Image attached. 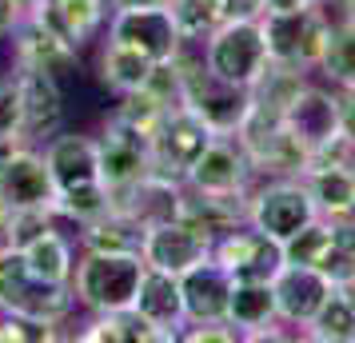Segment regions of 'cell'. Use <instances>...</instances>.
I'll list each match as a JSON object with an SVG mask.
<instances>
[{
  "label": "cell",
  "mask_w": 355,
  "mask_h": 343,
  "mask_svg": "<svg viewBox=\"0 0 355 343\" xmlns=\"http://www.w3.org/2000/svg\"><path fill=\"white\" fill-rule=\"evenodd\" d=\"M8 220H12V204L0 196V244L8 240Z\"/></svg>",
  "instance_id": "cell-41"
},
{
  "label": "cell",
  "mask_w": 355,
  "mask_h": 343,
  "mask_svg": "<svg viewBox=\"0 0 355 343\" xmlns=\"http://www.w3.org/2000/svg\"><path fill=\"white\" fill-rule=\"evenodd\" d=\"M0 311H17L64 327L76 315V292L72 283L36 276L20 247L0 244Z\"/></svg>",
  "instance_id": "cell-2"
},
{
  "label": "cell",
  "mask_w": 355,
  "mask_h": 343,
  "mask_svg": "<svg viewBox=\"0 0 355 343\" xmlns=\"http://www.w3.org/2000/svg\"><path fill=\"white\" fill-rule=\"evenodd\" d=\"M227 319L243 331V340H279L272 279H236L227 299Z\"/></svg>",
  "instance_id": "cell-21"
},
{
  "label": "cell",
  "mask_w": 355,
  "mask_h": 343,
  "mask_svg": "<svg viewBox=\"0 0 355 343\" xmlns=\"http://www.w3.org/2000/svg\"><path fill=\"white\" fill-rule=\"evenodd\" d=\"M272 292L279 324L304 331L311 324V315L320 311V304L327 299V292H331V279L315 267H304V263H284L272 276Z\"/></svg>",
  "instance_id": "cell-15"
},
{
  "label": "cell",
  "mask_w": 355,
  "mask_h": 343,
  "mask_svg": "<svg viewBox=\"0 0 355 343\" xmlns=\"http://www.w3.org/2000/svg\"><path fill=\"white\" fill-rule=\"evenodd\" d=\"M300 335L315 343H355V283H331L327 299Z\"/></svg>",
  "instance_id": "cell-26"
},
{
  "label": "cell",
  "mask_w": 355,
  "mask_h": 343,
  "mask_svg": "<svg viewBox=\"0 0 355 343\" xmlns=\"http://www.w3.org/2000/svg\"><path fill=\"white\" fill-rule=\"evenodd\" d=\"M315 200L300 176H259L252 184V204H248V224L268 231L272 240H291L300 228L315 220Z\"/></svg>",
  "instance_id": "cell-6"
},
{
  "label": "cell",
  "mask_w": 355,
  "mask_h": 343,
  "mask_svg": "<svg viewBox=\"0 0 355 343\" xmlns=\"http://www.w3.org/2000/svg\"><path fill=\"white\" fill-rule=\"evenodd\" d=\"M352 172H355V164H352Z\"/></svg>",
  "instance_id": "cell-46"
},
{
  "label": "cell",
  "mask_w": 355,
  "mask_h": 343,
  "mask_svg": "<svg viewBox=\"0 0 355 343\" xmlns=\"http://www.w3.org/2000/svg\"><path fill=\"white\" fill-rule=\"evenodd\" d=\"M140 276H144L140 252H80L72 267L76 308H84L88 315L132 308L140 292Z\"/></svg>",
  "instance_id": "cell-3"
},
{
  "label": "cell",
  "mask_w": 355,
  "mask_h": 343,
  "mask_svg": "<svg viewBox=\"0 0 355 343\" xmlns=\"http://www.w3.org/2000/svg\"><path fill=\"white\" fill-rule=\"evenodd\" d=\"M300 180L307 184L320 216H331V220L355 216V172L352 168H307Z\"/></svg>",
  "instance_id": "cell-29"
},
{
  "label": "cell",
  "mask_w": 355,
  "mask_h": 343,
  "mask_svg": "<svg viewBox=\"0 0 355 343\" xmlns=\"http://www.w3.org/2000/svg\"><path fill=\"white\" fill-rule=\"evenodd\" d=\"M140 240H144V228L116 208L76 228L80 252H140Z\"/></svg>",
  "instance_id": "cell-28"
},
{
  "label": "cell",
  "mask_w": 355,
  "mask_h": 343,
  "mask_svg": "<svg viewBox=\"0 0 355 343\" xmlns=\"http://www.w3.org/2000/svg\"><path fill=\"white\" fill-rule=\"evenodd\" d=\"M96 156H100V180H104L108 200H112L116 192L132 188L136 180H144L152 172V136L108 112V120L96 136Z\"/></svg>",
  "instance_id": "cell-7"
},
{
  "label": "cell",
  "mask_w": 355,
  "mask_h": 343,
  "mask_svg": "<svg viewBox=\"0 0 355 343\" xmlns=\"http://www.w3.org/2000/svg\"><path fill=\"white\" fill-rule=\"evenodd\" d=\"M311 0H263V12H291V8H307ZM259 12V17H263Z\"/></svg>",
  "instance_id": "cell-39"
},
{
  "label": "cell",
  "mask_w": 355,
  "mask_h": 343,
  "mask_svg": "<svg viewBox=\"0 0 355 343\" xmlns=\"http://www.w3.org/2000/svg\"><path fill=\"white\" fill-rule=\"evenodd\" d=\"M108 12H112L108 0H40L33 8V17H40L49 28H56L68 44H76L80 52L92 40H100L104 24H108Z\"/></svg>",
  "instance_id": "cell-22"
},
{
  "label": "cell",
  "mask_w": 355,
  "mask_h": 343,
  "mask_svg": "<svg viewBox=\"0 0 355 343\" xmlns=\"http://www.w3.org/2000/svg\"><path fill=\"white\" fill-rule=\"evenodd\" d=\"M232 283H236V279L227 276L211 256L204 263L188 267V272L180 276V295H184V315H188V324H216V319H227Z\"/></svg>",
  "instance_id": "cell-19"
},
{
  "label": "cell",
  "mask_w": 355,
  "mask_h": 343,
  "mask_svg": "<svg viewBox=\"0 0 355 343\" xmlns=\"http://www.w3.org/2000/svg\"><path fill=\"white\" fill-rule=\"evenodd\" d=\"M248 204H252V192H192L184 184L176 220H184L192 231H200L204 240L216 244L224 231L248 224Z\"/></svg>",
  "instance_id": "cell-17"
},
{
  "label": "cell",
  "mask_w": 355,
  "mask_h": 343,
  "mask_svg": "<svg viewBox=\"0 0 355 343\" xmlns=\"http://www.w3.org/2000/svg\"><path fill=\"white\" fill-rule=\"evenodd\" d=\"M180 340L184 343H243V331L232 319H216V324H184Z\"/></svg>",
  "instance_id": "cell-35"
},
{
  "label": "cell",
  "mask_w": 355,
  "mask_h": 343,
  "mask_svg": "<svg viewBox=\"0 0 355 343\" xmlns=\"http://www.w3.org/2000/svg\"><path fill=\"white\" fill-rule=\"evenodd\" d=\"M327 220V236H323V252L315 260V272L331 279V283H355V216H323Z\"/></svg>",
  "instance_id": "cell-30"
},
{
  "label": "cell",
  "mask_w": 355,
  "mask_h": 343,
  "mask_svg": "<svg viewBox=\"0 0 355 343\" xmlns=\"http://www.w3.org/2000/svg\"><path fill=\"white\" fill-rule=\"evenodd\" d=\"M20 88V140L24 144H44L49 136L64 128V84L40 72V68H17Z\"/></svg>",
  "instance_id": "cell-11"
},
{
  "label": "cell",
  "mask_w": 355,
  "mask_h": 343,
  "mask_svg": "<svg viewBox=\"0 0 355 343\" xmlns=\"http://www.w3.org/2000/svg\"><path fill=\"white\" fill-rule=\"evenodd\" d=\"M36 4H40V0H17V8H20V12H33Z\"/></svg>",
  "instance_id": "cell-44"
},
{
  "label": "cell",
  "mask_w": 355,
  "mask_h": 343,
  "mask_svg": "<svg viewBox=\"0 0 355 343\" xmlns=\"http://www.w3.org/2000/svg\"><path fill=\"white\" fill-rule=\"evenodd\" d=\"M132 308L140 311L144 319H152L156 327L172 331L176 343H180V331H184V324H188V315H184V295H180V276L144 263L140 292H136V304H132Z\"/></svg>",
  "instance_id": "cell-24"
},
{
  "label": "cell",
  "mask_w": 355,
  "mask_h": 343,
  "mask_svg": "<svg viewBox=\"0 0 355 343\" xmlns=\"http://www.w3.org/2000/svg\"><path fill=\"white\" fill-rule=\"evenodd\" d=\"M104 33L108 40L144 52L148 60H168L180 49V28L168 8H112Z\"/></svg>",
  "instance_id": "cell-13"
},
{
  "label": "cell",
  "mask_w": 355,
  "mask_h": 343,
  "mask_svg": "<svg viewBox=\"0 0 355 343\" xmlns=\"http://www.w3.org/2000/svg\"><path fill=\"white\" fill-rule=\"evenodd\" d=\"M76 231H68L64 224L60 228H49L44 236H36L28 247H20L24 252V260L33 267L36 276L44 279H56V283H72V267H76Z\"/></svg>",
  "instance_id": "cell-27"
},
{
  "label": "cell",
  "mask_w": 355,
  "mask_h": 343,
  "mask_svg": "<svg viewBox=\"0 0 355 343\" xmlns=\"http://www.w3.org/2000/svg\"><path fill=\"white\" fill-rule=\"evenodd\" d=\"M208 256H211V240H204L200 231H192L184 220L152 224V228H144V240H140V260L148 267L172 272V276H184L188 267L204 263Z\"/></svg>",
  "instance_id": "cell-14"
},
{
  "label": "cell",
  "mask_w": 355,
  "mask_h": 343,
  "mask_svg": "<svg viewBox=\"0 0 355 343\" xmlns=\"http://www.w3.org/2000/svg\"><path fill=\"white\" fill-rule=\"evenodd\" d=\"M112 8H168L172 0H108Z\"/></svg>",
  "instance_id": "cell-40"
},
{
  "label": "cell",
  "mask_w": 355,
  "mask_h": 343,
  "mask_svg": "<svg viewBox=\"0 0 355 343\" xmlns=\"http://www.w3.org/2000/svg\"><path fill=\"white\" fill-rule=\"evenodd\" d=\"M152 64H156V60H148L144 52L128 49V44H120V40H108V36H104V44H100V52H96V76L112 96H124V92L144 88Z\"/></svg>",
  "instance_id": "cell-25"
},
{
  "label": "cell",
  "mask_w": 355,
  "mask_h": 343,
  "mask_svg": "<svg viewBox=\"0 0 355 343\" xmlns=\"http://www.w3.org/2000/svg\"><path fill=\"white\" fill-rule=\"evenodd\" d=\"M20 17H24V12L17 8V0H0V40L12 36V28L20 24Z\"/></svg>",
  "instance_id": "cell-38"
},
{
  "label": "cell",
  "mask_w": 355,
  "mask_h": 343,
  "mask_svg": "<svg viewBox=\"0 0 355 343\" xmlns=\"http://www.w3.org/2000/svg\"><path fill=\"white\" fill-rule=\"evenodd\" d=\"M204 64L211 76L236 88H252L268 68V44L259 17H232L204 36Z\"/></svg>",
  "instance_id": "cell-5"
},
{
  "label": "cell",
  "mask_w": 355,
  "mask_h": 343,
  "mask_svg": "<svg viewBox=\"0 0 355 343\" xmlns=\"http://www.w3.org/2000/svg\"><path fill=\"white\" fill-rule=\"evenodd\" d=\"M284 124H288L307 148H320L323 140H331V136L339 132V96H336V88L304 80L300 92H295V96L288 100V108H284Z\"/></svg>",
  "instance_id": "cell-18"
},
{
  "label": "cell",
  "mask_w": 355,
  "mask_h": 343,
  "mask_svg": "<svg viewBox=\"0 0 355 343\" xmlns=\"http://www.w3.org/2000/svg\"><path fill=\"white\" fill-rule=\"evenodd\" d=\"M259 180L252 156L243 152V144L232 136H211V144L200 152V160L188 168L184 184L192 192H252V184Z\"/></svg>",
  "instance_id": "cell-10"
},
{
  "label": "cell",
  "mask_w": 355,
  "mask_h": 343,
  "mask_svg": "<svg viewBox=\"0 0 355 343\" xmlns=\"http://www.w3.org/2000/svg\"><path fill=\"white\" fill-rule=\"evenodd\" d=\"M259 24H263L268 60L300 68V72H315L320 68L327 28H331V8L307 4V8H291V12H263Z\"/></svg>",
  "instance_id": "cell-4"
},
{
  "label": "cell",
  "mask_w": 355,
  "mask_h": 343,
  "mask_svg": "<svg viewBox=\"0 0 355 343\" xmlns=\"http://www.w3.org/2000/svg\"><path fill=\"white\" fill-rule=\"evenodd\" d=\"M180 200H184V184L148 172L144 180H136L132 188L116 192L112 208L124 212V216H132L140 228H152V224H164V220H176Z\"/></svg>",
  "instance_id": "cell-20"
},
{
  "label": "cell",
  "mask_w": 355,
  "mask_h": 343,
  "mask_svg": "<svg viewBox=\"0 0 355 343\" xmlns=\"http://www.w3.org/2000/svg\"><path fill=\"white\" fill-rule=\"evenodd\" d=\"M311 4H323V8H327V4H331V0H311Z\"/></svg>",
  "instance_id": "cell-45"
},
{
  "label": "cell",
  "mask_w": 355,
  "mask_h": 343,
  "mask_svg": "<svg viewBox=\"0 0 355 343\" xmlns=\"http://www.w3.org/2000/svg\"><path fill=\"white\" fill-rule=\"evenodd\" d=\"M336 96H339V132L355 144V84L336 88Z\"/></svg>",
  "instance_id": "cell-37"
},
{
  "label": "cell",
  "mask_w": 355,
  "mask_h": 343,
  "mask_svg": "<svg viewBox=\"0 0 355 343\" xmlns=\"http://www.w3.org/2000/svg\"><path fill=\"white\" fill-rule=\"evenodd\" d=\"M44 164L56 184V216L64 220V228H80L88 220H96L112 208L108 188L100 180V156H96V136L88 132H68L60 128L56 136L44 140Z\"/></svg>",
  "instance_id": "cell-1"
},
{
  "label": "cell",
  "mask_w": 355,
  "mask_h": 343,
  "mask_svg": "<svg viewBox=\"0 0 355 343\" xmlns=\"http://www.w3.org/2000/svg\"><path fill=\"white\" fill-rule=\"evenodd\" d=\"M216 132L192 112V108H172L160 116V124L152 128V172L180 180L188 176V168L200 160V152L211 144Z\"/></svg>",
  "instance_id": "cell-8"
},
{
  "label": "cell",
  "mask_w": 355,
  "mask_h": 343,
  "mask_svg": "<svg viewBox=\"0 0 355 343\" xmlns=\"http://www.w3.org/2000/svg\"><path fill=\"white\" fill-rule=\"evenodd\" d=\"M168 12L176 20L180 36H192V40H204V36L216 33L224 20L240 17V12H236V0H172Z\"/></svg>",
  "instance_id": "cell-32"
},
{
  "label": "cell",
  "mask_w": 355,
  "mask_h": 343,
  "mask_svg": "<svg viewBox=\"0 0 355 343\" xmlns=\"http://www.w3.org/2000/svg\"><path fill=\"white\" fill-rule=\"evenodd\" d=\"M64 335L60 324L17 315V311H0V343H56Z\"/></svg>",
  "instance_id": "cell-33"
},
{
  "label": "cell",
  "mask_w": 355,
  "mask_h": 343,
  "mask_svg": "<svg viewBox=\"0 0 355 343\" xmlns=\"http://www.w3.org/2000/svg\"><path fill=\"white\" fill-rule=\"evenodd\" d=\"M0 136H17V140H20V88H17V72L0 76Z\"/></svg>",
  "instance_id": "cell-36"
},
{
  "label": "cell",
  "mask_w": 355,
  "mask_h": 343,
  "mask_svg": "<svg viewBox=\"0 0 355 343\" xmlns=\"http://www.w3.org/2000/svg\"><path fill=\"white\" fill-rule=\"evenodd\" d=\"M327 8H336V17H355V0H331Z\"/></svg>",
  "instance_id": "cell-43"
},
{
  "label": "cell",
  "mask_w": 355,
  "mask_h": 343,
  "mask_svg": "<svg viewBox=\"0 0 355 343\" xmlns=\"http://www.w3.org/2000/svg\"><path fill=\"white\" fill-rule=\"evenodd\" d=\"M315 72L331 88L355 84V17H331L327 44H323V56H320V68Z\"/></svg>",
  "instance_id": "cell-31"
},
{
  "label": "cell",
  "mask_w": 355,
  "mask_h": 343,
  "mask_svg": "<svg viewBox=\"0 0 355 343\" xmlns=\"http://www.w3.org/2000/svg\"><path fill=\"white\" fill-rule=\"evenodd\" d=\"M20 144H24V140H17V136H0V168H4V160H8Z\"/></svg>",
  "instance_id": "cell-42"
},
{
  "label": "cell",
  "mask_w": 355,
  "mask_h": 343,
  "mask_svg": "<svg viewBox=\"0 0 355 343\" xmlns=\"http://www.w3.org/2000/svg\"><path fill=\"white\" fill-rule=\"evenodd\" d=\"M80 343H176L172 331L156 327L144 319L136 308H116V311H92L76 331Z\"/></svg>",
  "instance_id": "cell-23"
},
{
  "label": "cell",
  "mask_w": 355,
  "mask_h": 343,
  "mask_svg": "<svg viewBox=\"0 0 355 343\" xmlns=\"http://www.w3.org/2000/svg\"><path fill=\"white\" fill-rule=\"evenodd\" d=\"M8 40H12V64L17 68H40V72L56 76L60 84L80 72V49L68 44L56 28H49L33 12L20 17V24L12 28Z\"/></svg>",
  "instance_id": "cell-9"
},
{
  "label": "cell",
  "mask_w": 355,
  "mask_h": 343,
  "mask_svg": "<svg viewBox=\"0 0 355 343\" xmlns=\"http://www.w3.org/2000/svg\"><path fill=\"white\" fill-rule=\"evenodd\" d=\"M0 196L12 208H56V184L36 144H20L0 168Z\"/></svg>",
  "instance_id": "cell-16"
},
{
  "label": "cell",
  "mask_w": 355,
  "mask_h": 343,
  "mask_svg": "<svg viewBox=\"0 0 355 343\" xmlns=\"http://www.w3.org/2000/svg\"><path fill=\"white\" fill-rule=\"evenodd\" d=\"M211 260L232 279H272L284 267V244L252 224H240L211 244Z\"/></svg>",
  "instance_id": "cell-12"
},
{
  "label": "cell",
  "mask_w": 355,
  "mask_h": 343,
  "mask_svg": "<svg viewBox=\"0 0 355 343\" xmlns=\"http://www.w3.org/2000/svg\"><path fill=\"white\" fill-rule=\"evenodd\" d=\"M64 220L56 216V208H12L8 220V247H28L36 236H44L49 228H60Z\"/></svg>",
  "instance_id": "cell-34"
}]
</instances>
